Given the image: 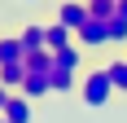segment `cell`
Returning a JSON list of instances; mask_svg holds the SVG:
<instances>
[{"label": "cell", "instance_id": "cell-1", "mask_svg": "<svg viewBox=\"0 0 127 123\" xmlns=\"http://www.w3.org/2000/svg\"><path fill=\"white\" fill-rule=\"evenodd\" d=\"M114 97H118V88H114V79H110V66H92V70L79 75V101H83L88 110H105Z\"/></svg>", "mask_w": 127, "mask_h": 123}, {"label": "cell", "instance_id": "cell-17", "mask_svg": "<svg viewBox=\"0 0 127 123\" xmlns=\"http://www.w3.org/2000/svg\"><path fill=\"white\" fill-rule=\"evenodd\" d=\"M0 123H9V119H4V114H0Z\"/></svg>", "mask_w": 127, "mask_h": 123}, {"label": "cell", "instance_id": "cell-14", "mask_svg": "<svg viewBox=\"0 0 127 123\" xmlns=\"http://www.w3.org/2000/svg\"><path fill=\"white\" fill-rule=\"evenodd\" d=\"M110 44H114V49L127 44V22H123V18H110Z\"/></svg>", "mask_w": 127, "mask_h": 123}, {"label": "cell", "instance_id": "cell-12", "mask_svg": "<svg viewBox=\"0 0 127 123\" xmlns=\"http://www.w3.org/2000/svg\"><path fill=\"white\" fill-rule=\"evenodd\" d=\"M105 66H110V79H114V88L127 97V57H110Z\"/></svg>", "mask_w": 127, "mask_h": 123}, {"label": "cell", "instance_id": "cell-10", "mask_svg": "<svg viewBox=\"0 0 127 123\" xmlns=\"http://www.w3.org/2000/svg\"><path fill=\"white\" fill-rule=\"evenodd\" d=\"M48 79H53V92H79V75H75V70L53 66V70H48Z\"/></svg>", "mask_w": 127, "mask_h": 123}, {"label": "cell", "instance_id": "cell-3", "mask_svg": "<svg viewBox=\"0 0 127 123\" xmlns=\"http://www.w3.org/2000/svg\"><path fill=\"white\" fill-rule=\"evenodd\" d=\"M88 18H92V13H88V4H83V0H57V4H53V22L70 26L75 35H79V26L88 22Z\"/></svg>", "mask_w": 127, "mask_h": 123}, {"label": "cell", "instance_id": "cell-16", "mask_svg": "<svg viewBox=\"0 0 127 123\" xmlns=\"http://www.w3.org/2000/svg\"><path fill=\"white\" fill-rule=\"evenodd\" d=\"M114 18H123V22H127V0H118V13H114Z\"/></svg>", "mask_w": 127, "mask_h": 123}, {"label": "cell", "instance_id": "cell-8", "mask_svg": "<svg viewBox=\"0 0 127 123\" xmlns=\"http://www.w3.org/2000/svg\"><path fill=\"white\" fill-rule=\"evenodd\" d=\"M18 40H22V57H26V53H44V49H48V44H44V26H39V22H26L22 31H18Z\"/></svg>", "mask_w": 127, "mask_h": 123}, {"label": "cell", "instance_id": "cell-19", "mask_svg": "<svg viewBox=\"0 0 127 123\" xmlns=\"http://www.w3.org/2000/svg\"><path fill=\"white\" fill-rule=\"evenodd\" d=\"M26 4H31V0H26Z\"/></svg>", "mask_w": 127, "mask_h": 123}, {"label": "cell", "instance_id": "cell-5", "mask_svg": "<svg viewBox=\"0 0 127 123\" xmlns=\"http://www.w3.org/2000/svg\"><path fill=\"white\" fill-rule=\"evenodd\" d=\"M53 66H62V70H75V75H83V70H88V49L70 44V49L53 53Z\"/></svg>", "mask_w": 127, "mask_h": 123}, {"label": "cell", "instance_id": "cell-9", "mask_svg": "<svg viewBox=\"0 0 127 123\" xmlns=\"http://www.w3.org/2000/svg\"><path fill=\"white\" fill-rule=\"evenodd\" d=\"M0 84L9 88V92H18V88L26 84V66H22V62H9V66H0Z\"/></svg>", "mask_w": 127, "mask_h": 123}, {"label": "cell", "instance_id": "cell-2", "mask_svg": "<svg viewBox=\"0 0 127 123\" xmlns=\"http://www.w3.org/2000/svg\"><path fill=\"white\" fill-rule=\"evenodd\" d=\"M79 49H88V53H101V49H114L110 44V22H101V18H88V22L79 26Z\"/></svg>", "mask_w": 127, "mask_h": 123}, {"label": "cell", "instance_id": "cell-7", "mask_svg": "<svg viewBox=\"0 0 127 123\" xmlns=\"http://www.w3.org/2000/svg\"><path fill=\"white\" fill-rule=\"evenodd\" d=\"M18 92H22V97H31V101L48 97V92H53V79H48V70H31V75H26V84L18 88Z\"/></svg>", "mask_w": 127, "mask_h": 123}, {"label": "cell", "instance_id": "cell-4", "mask_svg": "<svg viewBox=\"0 0 127 123\" xmlns=\"http://www.w3.org/2000/svg\"><path fill=\"white\" fill-rule=\"evenodd\" d=\"M44 44H48V53H62V49H70V44H79V40H75V31H70V26L44 22Z\"/></svg>", "mask_w": 127, "mask_h": 123}, {"label": "cell", "instance_id": "cell-6", "mask_svg": "<svg viewBox=\"0 0 127 123\" xmlns=\"http://www.w3.org/2000/svg\"><path fill=\"white\" fill-rule=\"evenodd\" d=\"M4 119H9V123H31V119H35V101L22 97V92H13L9 106H4Z\"/></svg>", "mask_w": 127, "mask_h": 123}, {"label": "cell", "instance_id": "cell-13", "mask_svg": "<svg viewBox=\"0 0 127 123\" xmlns=\"http://www.w3.org/2000/svg\"><path fill=\"white\" fill-rule=\"evenodd\" d=\"M88 13L101 18V22H110V18L118 13V0H88Z\"/></svg>", "mask_w": 127, "mask_h": 123}, {"label": "cell", "instance_id": "cell-15", "mask_svg": "<svg viewBox=\"0 0 127 123\" xmlns=\"http://www.w3.org/2000/svg\"><path fill=\"white\" fill-rule=\"evenodd\" d=\"M9 97H13V92H9L4 84H0V114H4V106H9Z\"/></svg>", "mask_w": 127, "mask_h": 123}, {"label": "cell", "instance_id": "cell-11", "mask_svg": "<svg viewBox=\"0 0 127 123\" xmlns=\"http://www.w3.org/2000/svg\"><path fill=\"white\" fill-rule=\"evenodd\" d=\"M9 62H22V40L18 35H0V66Z\"/></svg>", "mask_w": 127, "mask_h": 123}, {"label": "cell", "instance_id": "cell-18", "mask_svg": "<svg viewBox=\"0 0 127 123\" xmlns=\"http://www.w3.org/2000/svg\"><path fill=\"white\" fill-rule=\"evenodd\" d=\"M83 4H88V0H83Z\"/></svg>", "mask_w": 127, "mask_h": 123}]
</instances>
